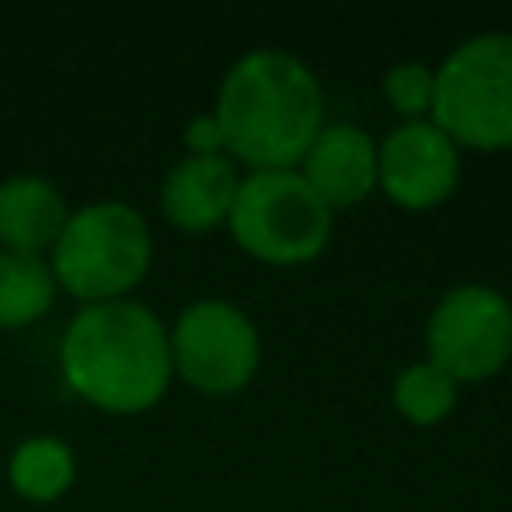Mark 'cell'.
Wrapping results in <instances>:
<instances>
[{"label": "cell", "instance_id": "2e32d148", "mask_svg": "<svg viewBox=\"0 0 512 512\" xmlns=\"http://www.w3.org/2000/svg\"><path fill=\"white\" fill-rule=\"evenodd\" d=\"M184 148H188L192 156H216V152H224V132H220V124H216L212 112H200V116L188 120V128H184ZM224 156H228V152H224Z\"/></svg>", "mask_w": 512, "mask_h": 512}, {"label": "cell", "instance_id": "277c9868", "mask_svg": "<svg viewBox=\"0 0 512 512\" xmlns=\"http://www.w3.org/2000/svg\"><path fill=\"white\" fill-rule=\"evenodd\" d=\"M428 120L460 148H512V32H476L436 64Z\"/></svg>", "mask_w": 512, "mask_h": 512}, {"label": "cell", "instance_id": "5b68a950", "mask_svg": "<svg viewBox=\"0 0 512 512\" xmlns=\"http://www.w3.org/2000/svg\"><path fill=\"white\" fill-rule=\"evenodd\" d=\"M228 232L264 264H308L332 240V208L300 168H252L240 176Z\"/></svg>", "mask_w": 512, "mask_h": 512}, {"label": "cell", "instance_id": "8992f818", "mask_svg": "<svg viewBox=\"0 0 512 512\" xmlns=\"http://www.w3.org/2000/svg\"><path fill=\"white\" fill-rule=\"evenodd\" d=\"M172 376L204 396L240 392L260 368V332L252 316L220 296H204L180 308L168 328Z\"/></svg>", "mask_w": 512, "mask_h": 512}, {"label": "cell", "instance_id": "8fae6325", "mask_svg": "<svg viewBox=\"0 0 512 512\" xmlns=\"http://www.w3.org/2000/svg\"><path fill=\"white\" fill-rule=\"evenodd\" d=\"M68 220L64 192L36 172H16L0 180V248L40 252L56 244Z\"/></svg>", "mask_w": 512, "mask_h": 512}, {"label": "cell", "instance_id": "3957f363", "mask_svg": "<svg viewBox=\"0 0 512 512\" xmlns=\"http://www.w3.org/2000/svg\"><path fill=\"white\" fill-rule=\"evenodd\" d=\"M52 276L84 304L124 300L152 264V228L128 200H92L68 212L52 244Z\"/></svg>", "mask_w": 512, "mask_h": 512}, {"label": "cell", "instance_id": "7c38bea8", "mask_svg": "<svg viewBox=\"0 0 512 512\" xmlns=\"http://www.w3.org/2000/svg\"><path fill=\"white\" fill-rule=\"evenodd\" d=\"M56 276L48 256L0 248V328H24L40 320L56 300Z\"/></svg>", "mask_w": 512, "mask_h": 512}, {"label": "cell", "instance_id": "9c48e42d", "mask_svg": "<svg viewBox=\"0 0 512 512\" xmlns=\"http://www.w3.org/2000/svg\"><path fill=\"white\" fill-rule=\"evenodd\" d=\"M296 168L332 212L352 208L376 188V140L352 120H324Z\"/></svg>", "mask_w": 512, "mask_h": 512}, {"label": "cell", "instance_id": "52a82bcc", "mask_svg": "<svg viewBox=\"0 0 512 512\" xmlns=\"http://www.w3.org/2000/svg\"><path fill=\"white\" fill-rule=\"evenodd\" d=\"M424 344L456 384L488 380L512 360V300L480 280L452 284L428 312Z\"/></svg>", "mask_w": 512, "mask_h": 512}, {"label": "cell", "instance_id": "6da1fadb", "mask_svg": "<svg viewBox=\"0 0 512 512\" xmlns=\"http://www.w3.org/2000/svg\"><path fill=\"white\" fill-rule=\"evenodd\" d=\"M212 116L224 132V152L248 172L296 168L324 124V92L296 52L252 48L228 64Z\"/></svg>", "mask_w": 512, "mask_h": 512}, {"label": "cell", "instance_id": "5bb4252c", "mask_svg": "<svg viewBox=\"0 0 512 512\" xmlns=\"http://www.w3.org/2000/svg\"><path fill=\"white\" fill-rule=\"evenodd\" d=\"M456 400H460V384L428 356L412 360L392 380V404L412 424H440L456 408Z\"/></svg>", "mask_w": 512, "mask_h": 512}, {"label": "cell", "instance_id": "ba28073f", "mask_svg": "<svg viewBox=\"0 0 512 512\" xmlns=\"http://www.w3.org/2000/svg\"><path fill=\"white\" fill-rule=\"evenodd\" d=\"M376 184L408 212L444 204L460 184V144L424 120H400L376 144Z\"/></svg>", "mask_w": 512, "mask_h": 512}, {"label": "cell", "instance_id": "30bf717a", "mask_svg": "<svg viewBox=\"0 0 512 512\" xmlns=\"http://www.w3.org/2000/svg\"><path fill=\"white\" fill-rule=\"evenodd\" d=\"M240 188V168L232 156H184L164 172L160 208L184 232H208L228 224L232 200Z\"/></svg>", "mask_w": 512, "mask_h": 512}, {"label": "cell", "instance_id": "9a60e30c", "mask_svg": "<svg viewBox=\"0 0 512 512\" xmlns=\"http://www.w3.org/2000/svg\"><path fill=\"white\" fill-rule=\"evenodd\" d=\"M432 96H436V68H428L424 60H404L384 72V100L404 120H424V112H432Z\"/></svg>", "mask_w": 512, "mask_h": 512}, {"label": "cell", "instance_id": "4fadbf2b", "mask_svg": "<svg viewBox=\"0 0 512 512\" xmlns=\"http://www.w3.org/2000/svg\"><path fill=\"white\" fill-rule=\"evenodd\" d=\"M8 480L24 500L48 504L76 480V456L60 436H28L8 456Z\"/></svg>", "mask_w": 512, "mask_h": 512}, {"label": "cell", "instance_id": "7a4b0ae2", "mask_svg": "<svg viewBox=\"0 0 512 512\" xmlns=\"http://www.w3.org/2000/svg\"><path fill=\"white\" fill-rule=\"evenodd\" d=\"M60 372L104 412H144L172 384L168 324L132 296L84 304L60 336Z\"/></svg>", "mask_w": 512, "mask_h": 512}]
</instances>
